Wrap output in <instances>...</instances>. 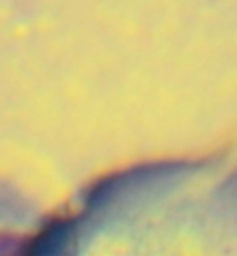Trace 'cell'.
Wrapping results in <instances>:
<instances>
[]
</instances>
